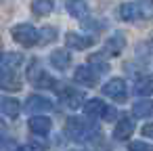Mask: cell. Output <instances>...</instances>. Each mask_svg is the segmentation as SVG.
Here are the masks:
<instances>
[{
  "label": "cell",
  "mask_w": 153,
  "mask_h": 151,
  "mask_svg": "<svg viewBox=\"0 0 153 151\" xmlns=\"http://www.w3.org/2000/svg\"><path fill=\"white\" fill-rule=\"evenodd\" d=\"M65 132H67L69 138L82 143V141H88V138L97 136L99 134V128L92 122H86L82 118H69L67 124H65Z\"/></svg>",
  "instance_id": "cell-1"
},
{
  "label": "cell",
  "mask_w": 153,
  "mask_h": 151,
  "mask_svg": "<svg viewBox=\"0 0 153 151\" xmlns=\"http://www.w3.org/2000/svg\"><path fill=\"white\" fill-rule=\"evenodd\" d=\"M11 34H13V38H15L21 46H34L36 42H40V40H38L40 34H38L36 28H32L30 23H19V25H15V28L11 30Z\"/></svg>",
  "instance_id": "cell-2"
},
{
  "label": "cell",
  "mask_w": 153,
  "mask_h": 151,
  "mask_svg": "<svg viewBox=\"0 0 153 151\" xmlns=\"http://www.w3.org/2000/svg\"><path fill=\"white\" fill-rule=\"evenodd\" d=\"M27 78H30V82H32L34 86H38V88H48V86H55V80L48 76V71H44V69L40 67V63H38V61H34V63L30 65Z\"/></svg>",
  "instance_id": "cell-3"
},
{
  "label": "cell",
  "mask_w": 153,
  "mask_h": 151,
  "mask_svg": "<svg viewBox=\"0 0 153 151\" xmlns=\"http://www.w3.org/2000/svg\"><path fill=\"white\" fill-rule=\"evenodd\" d=\"M57 90H59L61 103H65V105L71 107V109H78V107L82 105V101H84L82 90H76V88H69V86H61V88H57Z\"/></svg>",
  "instance_id": "cell-4"
},
{
  "label": "cell",
  "mask_w": 153,
  "mask_h": 151,
  "mask_svg": "<svg viewBox=\"0 0 153 151\" xmlns=\"http://www.w3.org/2000/svg\"><path fill=\"white\" fill-rule=\"evenodd\" d=\"M103 94H107V97H111L113 101H124L126 99V82L124 80H120V78H113V80H109L105 86H103Z\"/></svg>",
  "instance_id": "cell-5"
},
{
  "label": "cell",
  "mask_w": 153,
  "mask_h": 151,
  "mask_svg": "<svg viewBox=\"0 0 153 151\" xmlns=\"http://www.w3.org/2000/svg\"><path fill=\"white\" fill-rule=\"evenodd\" d=\"M99 71L97 69H92L90 65H86V67H78L76 69V74H74V80L76 82H80V84H84V86H94L97 82H99Z\"/></svg>",
  "instance_id": "cell-6"
},
{
  "label": "cell",
  "mask_w": 153,
  "mask_h": 151,
  "mask_svg": "<svg viewBox=\"0 0 153 151\" xmlns=\"http://www.w3.org/2000/svg\"><path fill=\"white\" fill-rule=\"evenodd\" d=\"M132 132H134V122H132L130 118H122V120L115 124V128H113V138L126 141V138L132 136Z\"/></svg>",
  "instance_id": "cell-7"
},
{
  "label": "cell",
  "mask_w": 153,
  "mask_h": 151,
  "mask_svg": "<svg viewBox=\"0 0 153 151\" xmlns=\"http://www.w3.org/2000/svg\"><path fill=\"white\" fill-rule=\"evenodd\" d=\"M27 109H30L32 113H44V111H51V109H53V103H51L48 99L40 97V94H32V97L27 99Z\"/></svg>",
  "instance_id": "cell-8"
},
{
  "label": "cell",
  "mask_w": 153,
  "mask_h": 151,
  "mask_svg": "<svg viewBox=\"0 0 153 151\" xmlns=\"http://www.w3.org/2000/svg\"><path fill=\"white\" fill-rule=\"evenodd\" d=\"M92 42H94L92 38H86V36H80V34H74V32H69L65 36V44L71 46V48H76V51L88 48V46H92Z\"/></svg>",
  "instance_id": "cell-9"
},
{
  "label": "cell",
  "mask_w": 153,
  "mask_h": 151,
  "mask_svg": "<svg viewBox=\"0 0 153 151\" xmlns=\"http://www.w3.org/2000/svg\"><path fill=\"white\" fill-rule=\"evenodd\" d=\"M51 120L48 118H44V115H36V118H32L30 120V130L34 132V134H38V136H44V134H48V130H51Z\"/></svg>",
  "instance_id": "cell-10"
},
{
  "label": "cell",
  "mask_w": 153,
  "mask_h": 151,
  "mask_svg": "<svg viewBox=\"0 0 153 151\" xmlns=\"http://www.w3.org/2000/svg\"><path fill=\"white\" fill-rule=\"evenodd\" d=\"M67 11L76 19H86L88 17V4L84 0H67Z\"/></svg>",
  "instance_id": "cell-11"
},
{
  "label": "cell",
  "mask_w": 153,
  "mask_h": 151,
  "mask_svg": "<svg viewBox=\"0 0 153 151\" xmlns=\"http://www.w3.org/2000/svg\"><path fill=\"white\" fill-rule=\"evenodd\" d=\"M0 86L2 90H19L21 82L15 78V71H0Z\"/></svg>",
  "instance_id": "cell-12"
},
{
  "label": "cell",
  "mask_w": 153,
  "mask_h": 151,
  "mask_svg": "<svg viewBox=\"0 0 153 151\" xmlns=\"http://www.w3.org/2000/svg\"><path fill=\"white\" fill-rule=\"evenodd\" d=\"M134 92L140 94V97H149L153 94V78L151 76H143L134 82Z\"/></svg>",
  "instance_id": "cell-13"
},
{
  "label": "cell",
  "mask_w": 153,
  "mask_h": 151,
  "mask_svg": "<svg viewBox=\"0 0 153 151\" xmlns=\"http://www.w3.org/2000/svg\"><path fill=\"white\" fill-rule=\"evenodd\" d=\"M19 63H21V55H17V53H4L2 61H0V71H15Z\"/></svg>",
  "instance_id": "cell-14"
},
{
  "label": "cell",
  "mask_w": 153,
  "mask_h": 151,
  "mask_svg": "<svg viewBox=\"0 0 153 151\" xmlns=\"http://www.w3.org/2000/svg\"><path fill=\"white\" fill-rule=\"evenodd\" d=\"M124 46H126V38H124V34H115L113 38H109L107 40V44H105V51L107 53H111V55H117V53H122L124 51Z\"/></svg>",
  "instance_id": "cell-15"
},
{
  "label": "cell",
  "mask_w": 153,
  "mask_h": 151,
  "mask_svg": "<svg viewBox=\"0 0 153 151\" xmlns=\"http://www.w3.org/2000/svg\"><path fill=\"white\" fill-rule=\"evenodd\" d=\"M105 107H107V105H105L101 99H90V101L84 105V111H86L90 118H103Z\"/></svg>",
  "instance_id": "cell-16"
},
{
  "label": "cell",
  "mask_w": 153,
  "mask_h": 151,
  "mask_svg": "<svg viewBox=\"0 0 153 151\" xmlns=\"http://www.w3.org/2000/svg\"><path fill=\"white\" fill-rule=\"evenodd\" d=\"M53 9H55V2H53V0H34V2H32V11H34V15H38V17H44V15L53 13Z\"/></svg>",
  "instance_id": "cell-17"
},
{
  "label": "cell",
  "mask_w": 153,
  "mask_h": 151,
  "mask_svg": "<svg viewBox=\"0 0 153 151\" xmlns=\"http://www.w3.org/2000/svg\"><path fill=\"white\" fill-rule=\"evenodd\" d=\"M51 63H53V67H57V69H65V67L69 65V55H67L63 48H57V51L51 53Z\"/></svg>",
  "instance_id": "cell-18"
},
{
  "label": "cell",
  "mask_w": 153,
  "mask_h": 151,
  "mask_svg": "<svg viewBox=\"0 0 153 151\" xmlns=\"http://www.w3.org/2000/svg\"><path fill=\"white\" fill-rule=\"evenodd\" d=\"M120 15H122L124 21H136L143 13H140V9H138V4H122Z\"/></svg>",
  "instance_id": "cell-19"
},
{
  "label": "cell",
  "mask_w": 153,
  "mask_h": 151,
  "mask_svg": "<svg viewBox=\"0 0 153 151\" xmlns=\"http://www.w3.org/2000/svg\"><path fill=\"white\" fill-rule=\"evenodd\" d=\"M132 113L136 118H147L153 113V101H138L132 105Z\"/></svg>",
  "instance_id": "cell-20"
},
{
  "label": "cell",
  "mask_w": 153,
  "mask_h": 151,
  "mask_svg": "<svg viewBox=\"0 0 153 151\" xmlns=\"http://www.w3.org/2000/svg\"><path fill=\"white\" fill-rule=\"evenodd\" d=\"M2 113L7 118H17L19 115V103L15 99H9V97H2Z\"/></svg>",
  "instance_id": "cell-21"
},
{
  "label": "cell",
  "mask_w": 153,
  "mask_h": 151,
  "mask_svg": "<svg viewBox=\"0 0 153 151\" xmlns=\"http://www.w3.org/2000/svg\"><path fill=\"white\" fill-rule=\"evenodd\" d=\"M88 63H90L99 74H107V71H109V63L103 59V55H92V57L88 59Z\"/></svg>",
  "instance_id": "cell-22"
},
{
  "label": "cell",
  "mask_w": 153,
  "mask_h": 151,
  "mask_svg": "<svg viewBox=\"0 0 153 151\" xmlns=\"http://www.w3.org/2000/svg\"><path fill=\"white\" fill-rule=\"evenodd\" d=\"M40 44H46V42H53L55 40V36H57V30L55 28H44L42 32H40Z\"/></svg>",
  "instance_id": "cell-23"
},
{
  "label": "cell",
  "mask_w": 153,
  "mask_h": 151,
  "mask_svg": "<svg viewBox=\"0 0 153 151\" xmlns=\"http://www.w3.org/2000/svg\"><path fill=\"white\" fill-rule=\"evenodd\" d=\"M128 151H153V145L143 143V141H134L128 145Z\"/></svg>",
  "instance_id": "cell-24"
},
{
  "label": "cell",
  "mask_w": 153,
  "mask_h": 151,
  "mask_svg": "<svg viewBox=\"0 0 153 151\" xmlns=\"http://www.w3.org/2000/svg\"><path fill=\"white\" fill-rule=\"evenodd\" d=\"M115 113H117V111H115V107H113V105H107V107H105V113H103V120H107V122H109V120H113V118H115Z\"/></svg>",
  "instance_id": "cell-25"
},
{
  "label": "cell",
  "mask_w": 153,
  "mask_h": 151,
  "mask_svg": "<svg viewBox=\"0 0 153 151\" xmlns=\"http://www.w3.org/2000/svg\"><path fill=\"white\" fill-rule=\"evenodd\" d=\"M143 134L145 136H153V126H145L143 128Z\"/></svg>",
  "instance_id": "cell-26"
},
{
  "label": "cell",
  "mask_w": 153,
  "mask_h": 151,
  "mask_svg": "<svg viewBox=\"0 0 153 151\" xmlns=\"http://www.w3.org/2000/svg\"><path fill=\"white\" fill-rule=\"evenodd\" d=\"M17 151H34V149H32V147H19Z\"/></svg>",
  "instance_id": "cell-27"
},
{
  "label": "cell",
  "mask_w": 153,
  "mask_h": 151,
  "mask_svg": "<svg viewBox=\"0 0 153 151\" xmlns=\"http://www.w3.org/2000/svg\"><path fill=\"white\" fill-rule=\"evenodd\" d=\"M145 2H149V4H151V0H145Z\"/></svg>",
  "instance_id": "cell-28"
}]
</instances>
